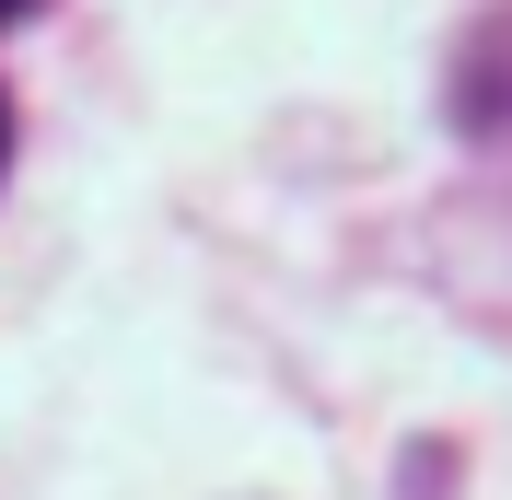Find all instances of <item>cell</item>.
Instances as JSON below:
<instances>
[{
	"instance_id": "6da1fadb",
	"label": "cell",
	"mask_w": 512,
	"mask_h": 500,
	"mask_svg": "<svg viewBox=\"0 0 512 500\" xmlns=\"http://www.w3.org/2000/svg\"><path fill=\"white\" fill-rule=\"evenodd\" d=\"M0 12H12V0H0Z\"/></svg>"
}]
</instances>
